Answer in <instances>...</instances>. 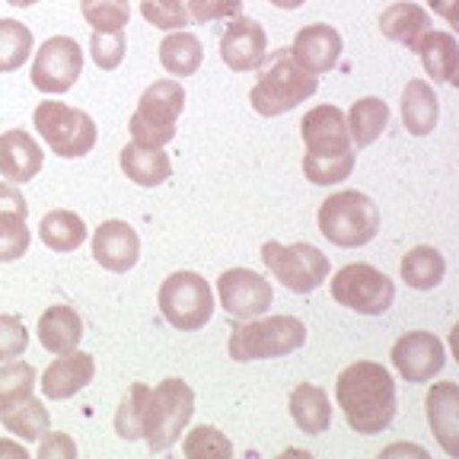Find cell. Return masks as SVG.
Wrapping results in <instances>:
<instances>
[{"instance_id": "6da1fadb", "label": "cell", "mask_w": 459, "mask_h": 459, "mask_svg": "<svg viewBox=\"0 0 459 459\" xmlns=\"http://www.w3.org/2000/svg\"><path fill=\"white\" fill-rule=\"evenodd\" d=\"M338 409L358 434H383L395 418L393 373L377 360H354L335 380Z\"/></svg>"}, {"instance_id": "7a4b0ae2", "label": "cell", "mask_w": 459, "mask_h": 459, "mask_svg": "<svg viewBox=\"0 0 459 459\" xmlns=\"http://www.w3.org/2000/svg\"><path fill=\"white\" fill-rule=\"evenodd\" d=\"M300 134L307 143L303 172L313 186H338L354 172V143L338 106H316L303 115Z\"/></svg>"}, {"instance_id": "3957f363", "label": "cell", "mask_w": 459, "mask_h": 459, "mask_svg": "<svg viewBox=\"0 0 459 459\" xmlns=\"http://www.w3.org/2000/svg\"><path fill=\"white\" fill-rule=\"evenodd\" d=\"M255 71L258 77L249 93V102L262 118H274V115L290 112V108L307 102L319 90V77L303 71L294 61V55H290V48L268 51Z\"/></svg>"}, {"instance_id": "277c9868", "label": "cell", "mask_w": 459, "mask_h": 459, "mask_svg": "<svg viewBox=\"0 0 459 459\" xmlns=\"http://www.w3.org/2000/svg\"><path fill=\"white\" fill-rule=\"evenodd\" d=\"M307 342V325L297 316H255L230 329L227 351L233 360H272L294 354Z\"/></svg>"}, {"instance_id": "5b68a950", "label": "cell", "mask_w": 459, "mask_h": 459, "mask_svg": "<svg viewBox=\"0 0 459 459\" xmlns=\"http://www.w3.org/2000/svg\"><path fill=\"white\" fill-rule=\"evenodd\" d=\"M195 415V393L186 380H163L151 389L147 411H143V430L141 437L147 440L151 453H166L179 444L182 430Z\"/></svg>"}, {"instance_id": "8992f818", "label": "cell", "mask_w": 459, "mask_h": 459, "mask_svg": "<svg viewBox=\"0 0 459 459\" xmlns=\"http://www.w3.org/2000/svg\"><path fill=\"white\" fill-rule=\"evenodd\" d=\"M319 230L332 246L358 249L380 233V208L364 192H335L319 208Z\"/></svg>"}, {"instance_id": "52a82bcc", "label": "cell", "mask_w": 459, "mask_h": 459, "mask_svg": "<svg viewBox=\"0 0 459 459\" xmlns=\"http://www.w3.org/2000/svg\"><path fill=\"white\" fill-rule=\"evenodd\" d=\"M186 108V90L179 80H157L143 90L131 115V141L141 147H166L176 137V122Z\"/></svg>"}, {"instance_id": "ba28073f", "label": "cell", "mask_w": 459, "mask_h": 459, "mask_svg": "<svg viewBox=\"0 0 459 459\" xmlns=\"http://www.w3.org/2000/svg\"><path fill=\"white\" fill-rule=\"evenodd\" d=\"M32 125L55 157L77 160L96 147V122L83 108H74L67 102H39Z\"/></svg>"}, {"instance_id": "9c48e42d", "label": "cell", "mask_w": 459, "mask_h": 459, "mask_svg": "<svg viewBox=\"0 0 459 459\" xmlns=\"http://www.w3.org/2000/svg\"><path fill=\"white\" fill-rule=\"evenodd\" d=\"M160 313L179 332H198L214 316L211 284L195 272H176L160 284Z\"/></svg>"}, {"instance_id": "30bf717a", "label": "cell", "mask_w": 459, "mask_h": 459, "mask_svg": "<svg viewBox=\"0 0 459 459\" xmlns=\"http://www.w3.org/2000/svg\"><path fill=\"white\" fill-rule=\"evenodd\" d=\"M262 262L290 294H313L329 278V258L309 243L281 246L278 239H268L262 246Z\"/></svg>"}, {"instance_id": "8fae6325", "label": "cell", "mask_w": 459, "mask_h": 459, "mask_svg": "<svg viewBox=\"0 0 459 459\" xmlns=\"http://www.w3.org/2000/svg\"><path fill=\"white\" fill-rule=\"evenodd\" d=\"M332 300L360 316H383L395 300V284L367 262H351L332 278Z\"/></svg>"}, {"instance_id": "7c38bea8", "label": "cell", "mask_w": 459, "mask_h": 459, "mask_svg": "<svg viewBox=\"0 0 459 459\" xmlns=\"http://www.w3.org/2000/svg\"><path fill=\"white\" fill-rule=\"evenodd\" d=\"M83 74V48L71 36H51L32 61V86L45 96L67 93Z\"/></svg>"}, {"instance_id": "4fadbf2b", "label": "cell", "mask_w": 459, "mask_h": 459, "mask_svg": "<svg viewBox=\"0 0 459 459\" xmlns=\"http://www.w3.org/2000/svg\"><path fill=\"white\" fill-rule=\"evenodd\" d=\"M217 297L221 307L233 319H255L265 316L274 303V290L265 278L249 268H230L217 278Z\"/></svg>"}, {"instance_id": "5bb4252c", "label": "cell", "mask_w": 459, "mask_h": 459, "mask_svg": "<svg viewBox=\"0 0 459 459\" xmlns=\"http://www.w3.org/2000/svg\"><path fill=\"white\" fill-rule=\"evenodd\" d=\"M393 364L402 380L428 383L434 380L446 364V348L434 332H405L393 344Z\"/></svg>"}, {"instance_id": "9a60e30c", "label": "cell", "mask_w": 459, "mask_h": 459, "mask_svg": "<svg viewBox=\"0 0 459 459\" xmlns=\"http://www.w3.org/2000/svg\"><path fill=\"white\" fill-rule=\"evenodd\" d=\"M268 55V36L262 22L249 16H233L221 36V57L230 71H255Z\"/></svg>"}, {"instance_id": "2e32d148", "label": "cell", "mask_w": 459, "mask_h": 459, "mask_svg": "<svg viewBox=\"0 0 459 459\" xmlns=\"http://www.w3.org/2000/svg\"><path fill=\"white\" fill-rule=\"evenodd\" d=\"M93 258L106 272L125 274L137 265L141 258V237L137 230L125 221H106L93 233Z\"/></svg>"}, {"instance_id": "e0dca14e", "label": "cell", "mask_w": 459, "mask_h": 459, "mask_svg": "<svg viewBox=\"0 0 459 459\" xmlns=\"http://www.w3.org/2000/svg\"><path fill=\"white\" fill-rule=\"evenodd\" d=\"M290 55L294 61L309 74H329L342 57V36L338 29L325 26V22H313V26H303L294 36L290 45Z\"/></svg>"}, {"instance_id": "ac0fdd59", "label": "cell", "mask_w": 459, "mask_h": 459, "mask_svg": "<svg viewBox=\"0 0 459 459\" xmlns=\"http://www.w3.org/2000/svg\"><path fill=\"white\" fill-rule=\"evenodd\" d=\"M42 163L45 153L29 131L13 128L0 134V179L13 182V186L32 182L42 172Z\"/></svg>"}, {"instance_id": "d6986e66", "label": "cell", "mask_w": 459, "mask_h": 459, "mask_svg": "<svg viewBox=\"0 0 459 459\" xmlns=\"http://www.w3.org/2000/svg\"><path fill=\"white\" fill-rule=\"evenodd\" d=\"M93 373H96L93 354H86V351L57 354L48 364V370L42 373V393L48 395L51 402L71 399V395H77L86 383L93 380Z\"/></svg>"}, {"instance_id": "ffe728a7", "label": "cell", "mask_w": 459, "mask_h": 459, "mask_svg": "<svg viewBox=\"0 0 459 459\" xmlns=\"http://www.w3.org/2000/svg\"><path fill=\"white\" fill-rule=\"evenodd\" d=\"M428 424L446 456H459V386L434 383L428 389Z\"/></svg>"}, {"instance_id": "44dd1931", "label": "cell", "mask_w": 459, "mask_h": 459, "mask_svg": "<svg viewBox=\"0 0 459 459\" xmlns=\"http://www.w3.org/2000/svg\"><path fill=\"white\" fill-rule=\"evenodd\" d=\"M80 338H83V319H80L74 307L55 303V307L45 309L42 319H39V342H42L45 351H51V354L77 351Z\"/></svg>"}, {"instance_id": "7402d4cb", "label": "cell", "mask_w": 459, "mask_h": 459, "mask_svg": "<svg viewBox=\"0 0 459 459\" xmlns=\"http://www.w3.org/2000/svg\"><path fill=\"white\" fill-rule=\"evenodd\" d=\"M118 163H122V172L128 176L131 182H137V186L143 188H157L163 186L166 179L172 176V163L169 157L163 153V147H141V143H125L122 147V157H118Z\"/></svg>"}, {"instance_id": "603a6c76", "label": "cell", "mask_w": 459, "mask_h": 459, "mask_svg": "<svg viewBox=\"0 0 459 459\" xmlns=\"http://www.w3.org/2000/svg\"><path fill=\"white\" fill-rule=\"evenodd\" d=\"M440 118V102L434 86L428 80H409L405 93H402V125L415 137H424L437 128Z\"/></svg>"}, {"instance_id": "cb8c5ba5", "label": "cell", "mask_w": 459, "mask_h": 459, "mask_svg": "<svg viewBox=\"0 0 459 459\" xmlns=\"http://www.w3.org/2000/svg\"><path fill=\"white\" fill-rule=\"evenodd\" d=\"M411 51H418L428 77H434V83H453L456 80V65H459V42L453 32H424L418 39V45Z\"/></svg>"}, {"instance_id": "d4e9b609", "label": "cell", "mask_w": 459, "mask_h": 459, "mask_svg": "<svg viewBox=\"0 0 459 459\" xmlns=\"http://www.w3.org/2000/svg\"><path fill=\"white\" fill-rule=\"evenodd\" d=\"M290 418L303 434H325L332 424V402L329 393L316 383H300V386L290 393Z\"/></svg>"}, {"instance_id": "484cf974", "label": "cell", "mask_w": 459, "mask_h": 459, "mask_svg": "<svg viewBox=\"0 0 459 459\" xmlns=\"http://www.w3.org/2000/svg\"><path fill=\"white\" fill-rule=\"evenodd\" d=\"M380 29L389 42L415 48L418 39H421L424 32H430V13L424 7H418V4H393V7L383 10Z\"/></svg>"}, {"instance_id": "4316f807", "label": "cell", "mask_w": 459, "mask_h": 459, "mask_svg": "<svg viewBox=\"0 0 459 459\" xmlns=\"http://www.w3.org/2000/svg\"><path fill=\"white\" fill-rule=\"evenodd\" d=\"M399 272L402 281L409 287H415V290H434L446 274V258L434 246H415V249H409L402 255Z\"/></svg>"}, {"instance_id": "83f0119b", "label": "cell", "mask_w": 459, "mask_h": 459, "mask_svg": "<svg viewBox=\"0 0 459 459\" xmlns=\"http://www.w3.org/2000/svg\"><path fill=\"white\" fill-rule=\"evenodd\" d=\"M344 125H348L351 143L370 147L389 125V106L383 100H377V96H364V100L351 102V108L344 115Z\"/></svg>"}, {"instance_id": "f1b7e54d", "label": "cell", "mask_w": 459, "mask_h": 459, "mask_svg": "<svg viewBox=\"0 0 459 459\" xmlns=\"http://www.w3.org/2000/svg\"><path fill=\"white\" fill-rule=\"evenodd\" d=\"M86 223L80 214H74V211H48V214L42 217V223H39V237H42V243L48 246L51 252H74L83 246L86 239Z\"/></svg>"}, {"instance_id": "f546056e", "label": "cell", "mask_w": 459, "mask_h": 459, "mask_svg": "<svg viewBox=\"0 0 459 459\" xmlns=\"http://www.w3.org/2000/svg\"><path fill=\"white\" fill-rule=\"evenodd\" d=\"M201 42L198 36L179 29V32H169V36L160 42V65L172 74V77H192L195 71L201 67Z\"/></svg>"}, {"instance_id": "4dcf8cb0", "label": "cell", "mask_w": 459, "mask_h": 459, "mask_svg": "<svg viewBox=\"0 0 459 459\" xmlns=\"http://www.w3.org/2000/svg\"><path fill=\"white\" fill-rule=\"evenodd\" d=\"M0 421H4V428L13 434V437L20 440H42V434L48 430V409H45L42 399H22L16 402L13 409H7L4 415H0Z\"/></svg>"}, {"instance_id": "1f68e13d", "label": "cell", "mask_w": 459, "mask_h": 459, "mask_svg": "<svg viewBox=\"0 0 459 459\" xmlns=\"http://www.w3.org/2000/svg\"><path fill=\"white\" fill-rule=\"evenodd\" d=\"M32 32L20 20H0V74H13L32 55Z\"/></svg>"}, {"instance_id": "d6a6232c", "label": "cell", "mask_w": 459, "mask_h": 459, "mask_svg": "<svg viewBox=\"0 0 459 459\" xmlns=\"http://www.w3.org/2000/svg\"><path fill=\"white\" fill-rule=\"evenodd\" d=\"M36 383H39L36 367L26 364V360H7V364L0 367V415L7 409H13L16 402L29 399Z\"/></svg>"}, {"instance_id": "836d02e7", "label": "cell", "mask_w": 459, "mask_h": 459, "mask_svg": "<svg viewBox=\"0 0 459 459\" xmlns=\"http://www.w3.org/2000/svg\"><path fill=\"white\" fill-rule=\"evenodd\" d=\"M147 399H151V386H143V383H134L122 399V405L115 411V430H118L122 440H141Z\"/></svg>"}, {"instance_id": "e575fe53", "label": "cell", "mask_w": 459, "mask_h": 459, "mask_svg": "<svg viewBox=\"0 0 459 459\" xmlns=\"http://www.w3.org/2000/svg\"><path fill=\"white\" fill-rule=\"evenodd\" d=\"M80 13L93 26V32H112L125 29L131 20L128 0H80Z\"/></svg>"}, {"instance_id": "d590c367", "label": "cell", "mask_w": 459, "mask_h": 459, "mask_svg": "<svg viewBox=\"0 0 459 459\" xmlns=\"http://www.w3.org/2000/svg\"><path fill=\"white\" fill-rule=\"evenodd\" d=\"M141 16L163 32H179L192 20L186 0H141Z\"/></svg>"}, {"instance_id": "8d00e7d4", "label": "cell", "mask_w": 459, "mask_h": 459, "mask_svg": "<svg viewBox=\"0 0 459 459\" xmlns=\"http://www.w3.org/2000/svg\"><path fill=\"white\" fill-rule=\"evenodd\" d=\"M29 227L26 214H0V262H16L20 255H26L29 249Z\"/></svg>"}, {"instance_id": "74e56055", "label": "cell", "mask_w": 459, "mask_h": 459, "mask_svg": "<svg viewBox=\"0 0 459 459\" xmlns=\"http://www.w3.org/2000/svg\"><path fill=\"white\" fill-rule=\"evenodd\" d=\"M182 453H186L188 459H198V456H233V446H230V440L223 437L217 428H211V424H201V428H195L192 434L186 437V444H182Z\"/></svg>"}, {"instance_id": "f35d334b", "label": "cell", "mask_w": 459, "mask_h": 459, "mask_svg": "<svg viewBox=\"0 0 459 459\" xmlns=\"http://www.w3.org/2000/svg\"><path fill=\"white\" fill-rule=\"evenodd\" d=\"M125 51H128V45H125V29L93 32V39H90V55H93L96 67H102V71H115V67L122 65Z\"/></svg>"}, {"instance_id": "ab89813d", "label": "cell", "mask_w": 459, "mask_h": 459, "mask_svg": "<svg viewBox=\"0 0 459 459\" xmlns=\"http://www.w3.org/2000/svg\"><path fill=\"white\" fill-rule=\"evenodd\" d=\"M29 348V332L22 325L20 316L0 313V360H13L20 358Z\"/></svg>"}, {"instance_id": "60d3db41", "label": "cell", "mask_w": 459, "mask_h": 459, "mask_svg": "<svg viewBox=\"0 0 459 459\" xmlns=\"http://www.w3.org/2000/svg\"><path fill=\"white\" fill-rule=\"evenodd\" d=\"M188 16L198 22L233 20L243 13V0H186Z\"/></svg>"}, {"instance_id": "b9f144b4", "label": "cell", "mask_w": 459, "mask_h": 459, "mask_svg": "<svg viewBox=\"0 0 459 459\" xmlns=\"http://www.w3.org/2000/svg\"><path fill=\"white\" fill-rule=\"evenodd\" d=\"M77 456V444H74L67 434H42V444H39V459H74Z\"/></svg>"}, {"instance_id": "7bdbcfd3", "label": "cell", "mask_w": 459, "mask_h": 459, "mask_svg": "<svg viewBox=\"0 0 459 459\" xmlns=\"http://www.w3.org/2000/svg\"><path fill=\"white\" fill-rule=\"evenodd\" d=\"M7 211H13V214H29L26 198H22L20 188H16L13 182H0V214H7Z\"/></svg>"}, {"instance_id": "ee69618b", "label": "cell", "mask_w": 459, "mask_h": 459, "mask_svg": "<svg viewBox=\"0 0 459 459\" xmlns=\"http://www.w3.org/2000/svg\"><path fill=\"white\" fill-rule=\"evenodd\" d=\"M428 4L434 7V13H440L450 26H456V4L459 0H428Z\"/></svg>"}, {"instance_id": "f6af8a7d", "label": "cell", "mask_w": 459, "mask_h": 459, "mask_svg": "<svg viewBox=\"0 0 459 459\" xmlns=\"http://www.w3.org/2000/svg\"><path fill=\"white\" fill-rule=\"evenodd\" d=\"M0 456H26V446L10 444V440H0Z\"/></svg>"}, {"instance_id": "bcb514c9", "label": "cell", "mask_w": 459, "mask_h": 459, "mask_svg": "<svg viewBox=\"0 0 459 459\" xmlns=\"http://www.w3.org/2000/svg\"><path fill=\"white\" fill-rule=\"evenodd\" d=\"M393 453H415V456H428V453H424L421 446H405V444L389 446V450H383V456H393Z\"/></svg>"}, {"instance_id": "7dc6e473", "label": "cell", "mask_w": 459, "mask_h": 459, "mask_svg": "<svg viewBox=\"0 0 459 459\" xmlns=\"http://www.w3.org/2000/svg\"><path fill=\"white\" fill-rule=\"evenodd\" d=\"M274 7H281V10H297V7H303L307 0H272Z\"/></svg>"}, {"instance_id": "c3c4849f", "label": "cell", "mask_w": 459, "mask_h": 459, "mask_svg": "<svg viewBox=\"0 0 459 459\" xmlns=\"http://www.w3.org/2000/svg\"><path fill=\"white\" fill-rule=\"evenodd\" d=\"M7 4H13V7H32V4H39V0H7Z\"/></svg>"}]
</instances>
